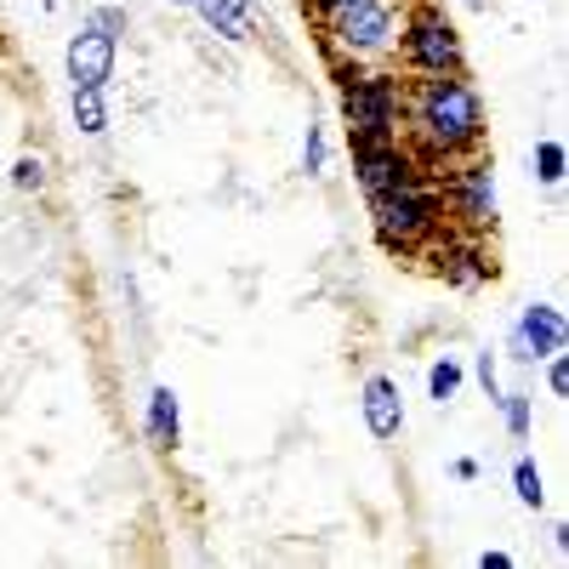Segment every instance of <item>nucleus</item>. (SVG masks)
Listing matches in <instances>:
<instances>
[{
	"label": "nucleus",
	"mask_w": 569,
	"mask_h": 569,
	"mask_svg": "<svg viewBox=\"0 0 569 569\" xmlns=\"http://www.w3.org/2000/svg\"><path fill=\"white\" fill-rule=\"evenodd\" d=\"M416 126H421V137L433 142V149H467V142H479L485 114H479L472 86L439 74V80L421 86V98H416Z\"/></svg>",
	"instance_id": "f257e3e1"
},
{
	"label": "nucleus",
	"mask_w": 569,
	"mask_h": 569,
	"mask_svg": "<svg viewBox=\"0 0 569 569\" xmlns=\"http://www.w3.org/2000/svg\"><path fill=\"white\" fill-rule=\"evenodd\" d=\"M114 29H126L120 12H91V23L69 40V80L74 86H109V74H114Z\"/></svg>",
	"instance_id": "f03ea898"
},
{
	"label": "nucleus",
	"mask_w": 569,
	"mask_h": 569,
	"mask_svg": "<svg viewBox=\"0 0 569 569\" xmlns=\"http://www.w3.org/2000/svg\"><path fill=\"white\" fill-rule=\"evenodd\" d=\"M342 109H348V126L359 131V142H388L393 137V120H399V91L382 74H365V80L348 86Z\"/></svg>",
	"instance_id": "7ed1b4c3"
},
{
	"label": "nucleus",
	"mask_w": 569,
	"mask_h": 569,
	"mask_svg": "<svg viewBox=\"0 0 569 569\" xmlns=\"http://www.w3.org/2000/svg\"><path fill=\"white\" fill-rule=\"evenodd\" d=\"M433 217H439L433 194H421L416 182L376 194V228H382V240H388V246H410V240H421V233L433 228Z\"/></svg>",
	"instance_id": "20e7f679"
},
{
	"label": "nucleus",
	"mask_w": 569,
	"mask_h": 569,
	"mask_svg": "<svg viewBox=\"0 0 569 569\" xmlns=\"http://www.w3.org/2000/svg\"><path fill=\"white\" fill-rule=\"evenodd\" d=\"M353 166H359V182L370 188V200L388 194V188H405V182H410L405 154L388 149V142H359V149H353Z\"/></svg>",
	"instance_id": "39448f33"
},
{
	"label": "nucleus",
	"mask_w": 569,
	"mask_h": 569,
	"mask_svg": "<svg viewBox=\"0 0 569 569\" xmlns=\"http://www.w3.org/2000/svg\"><path fill=\"white\" fill-rule=\"evenodd\" d=\"M337 34H342V46H353V52H376V46H388V7L353 0V7L337 12Z\"/></svg>",
	"instance_id": "423d86ee"
},
{
	"label": "nucleus",
	"mask_w": 569,
	"mask_h": 569,
	"mask_svg": "<svg viewBox=\"0 0 569 569\" xmlns=\"http://www.w3.org/2000/svg\"><path fill=\"white\" fill-rule=\"evenodd\" d=\"M410 58H416L427 74L456 69V34H450L439 18H421V23L410 29Z\"/></svg>",
	"instance_id": "0eeeda50"
},
{
	"label": "nucleus",
	"mask_w": 569,
	"mask_h": 569,
	"mask_svg": "<svg viewBox=\"0 0 569 569\" xmlns=\"http://www.w3.org/2000/svg\"><path fill=\"white\" fill-rule=\"evenodd\" d=\"M518 348H525V359H552V353H563V319H558V308H525Z\"/></svg>",
	"instance_id": "6e6552de"
},
{
	"label": "nucleus",
	"mask_w": 569,
	"mask_h": 569,
	"mask_svg": "<svg viewBox=\"0 0 569 569\" xmlns=\"http://www.w3.org/2000/svg\"><path fill=\"white\" fill-rule=\"evenodd\" d=\"M365 421L376 439H393L405 427V410H399V388L388 382V376H376V382L365 388Z\"/></svg>",
	"instance_id": "1a4fd4ad"
},
{
	"label": "nucleus",
	"mask_w": 569,
	"mask_h": 569,
	"mask_svg": "<svg viewBox=\"0 0 569 569\" xmlns=\"http://www.w3.org/2000/svg\"><path fill=\"white\" fill-rule=\"evenodd\" d=\"M461 217H467V222H490V217H496L490 166H467V171H461Z\"/></svg>",
	"instance_id": "9d476101"
},
{
	"label": "nucleus",
	"mask_w": 569,
	"mask_h": 569,
	"mask_svg": "<svg viewBox=\"0 0 569 569\" xmlns=\"http://www.w3.org/2000/svg\"><path fill=\"white\" fill-rule=\"evenodd\" d=\"M194 7L222 40H246L251 34V0H194Z\"/></svg>",
	"instance_id": "9b49d317"
},
{
	"label": "nucleus",
	"mask_w": 569,
	"mask_h": 569,
	"mask_svg": "<svg viewBox=\"0 0 569 569\" xmlns=\"http://www.w3.org/2000/svg\"><path fill=\"white\" fill-rule=\"evenodd\" d=\"M149 439H154V450L177 445V399H171V388H154V399H149Z\"/></svg>",
	"instance_id": "f8f14e48"
},
{
	"label": "nucleus",
	"mask_w": 569,
	"mask_h": 569,
	"mask_svg": "<svg viewBox=\"0 0 569 569\" xmlns=\"http://www.w3.org/2000/svg\"><path fill=\"white\" fill-rule=\"evenodd\" d=\"M74 126L86 137H103L109 114H103V86H74Z\"/></svg>",
	"instance_id": "ddd939ff"
},
{
	"label": "nucleus",
	"mask_w": 569,
	"mask_h": 569,
	"mask_svg": "<svg viewBox=\"0 0 569 569\" xmlns=\"http://www.w3.org/2000/svg\"><path fill=\"white\" fill-rule=\"evenodd\" d=\"M427 388H433V399H450L456 388H461V370L445 359V365H433V376H427Z\"/></svg>",
	"instance_id": "4468645a"
},
{
	"label": "nucleus",
	"mask_w": 569,
	"mask_h": 569,
	"mask_svg": "<svg viewBox=\"0 0 569 569\" xmlns=\"http://www.w3.org/2000/svg\"><path fill=\"white\" fill-rule=\"evenodd\" d=\"M536 166H541V182H558V177H563V149H558V142H541Z\"/></svg>",
	"instance_id": "2eb2a0df"
},
{
	"label": "nucleus",
	"mask_w": 569,
	"mask_h": 569,
	"mask_svg": "<svg viewBox=\"0 0 569 569\" xmlns=\"http://www.w3.org/2000/svg\"><path fill=\"white\" fill-rule=\"evenodd\" d=\"M518 501H530V507H541V472H536L530 461H518Z\"/></svg>",
	"instance_id": "dca6fc26"
},
{
	"label": "nucleus",
	"mask_w": 569,
	"mask_h": 569,
	"mask_svg": "<svg viewBox=\"0 0 569 569\" xmlns=\"http://www.w3.org/2000/svg\"><path fill=\"white\" fill-rule=\"evenodd\" d=\"M12 182H18V188H40V182H46V166H40L34 154H23V160L12 166Z\"/></svg>",
	"instance_id": "f3484780"
},
{
	"label": "nucleus",
	"mask_w": 569,
	"mask_h": 569,
	"mask_svg": "<svg viewBox=\"0 0 569 569\" xmlns=\"http://www.w3.org/2000/svg\"><path fill=\"white\" fill-rule=\"evenodd\" d=\"M507 427H512L518 439L530 433V405H525V399H507Z\"/></svg>",
	"instance_id": "a211bd4d"
},
{
	"label": "nucleus",
	"mask_w": 569,
	"mask_h": 569,
	"mask_svg": "<svg viewBox=\"0 0 569 569\" xmlns=\"http://www.w3.org/2000/svg\"><path fill=\"white\" fill-rule=\"evenodd\" d=\"M302 160H308V171H319L325 166V142H319V131L308 126V149H302Z\"/></svg>",
	"instance_id": "6ab92c4d"
},
{
	"label": "nucleus",
	"mask_w": 569,
	"mask_h": 569,
	"mask_svg": "<svg viewBox=\"0 0 569 569\" xmlns=\"http://www.w3.org/2000/svg\"><path fill=\"white\" fill-rule=\"evenodd\" d=\"M479 382H485V388H490V393H496V359H490V353H485V359H479Z\"/></svg>",
	"instance_id": "aec40b11"
},
{
	"label": "nucleus",
	"mask_w": 569,
	"mask_h": 569,
	"mask_svg": "<svg viewBox=\"0 0 569 569\" xmlns=\"http://www.w3.org/2000/svg\"><path fill=\"white\" fill-rule=\"evenodd\" d=\"M563 388H569V370H563V359L552 353V393H563Z\"/></svg>",
	"instance_id": "412c9836"
},
{
	"label": "nucleus",
	"mask_w": 569,
	"mask_h": 569,
	"mask_svg": "<svg viewBox=\"0 0 569 569\" xmlns=\"http://www.w3.org/2000/svg\"><path fill=\"white\" fill-rule=\"evenodd\" d=\"M319 7H330V12H342V7H353V0H319Z\"/></svg>",
	"instance_id": "4be33fe9"
}]
</instances>
